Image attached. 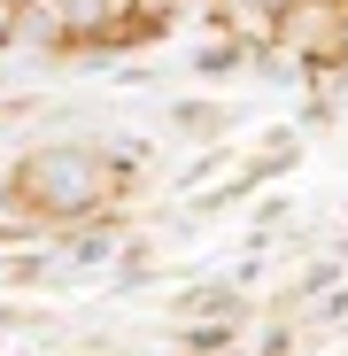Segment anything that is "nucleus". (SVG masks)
Wrapping results in <instances>:
<instances>
[{
  "instance_id": "1",
  "label": "nucleus",
  "mask_w": 348,
  "mask_h": 356,
  "mask_svg": "<svg viewBox=\"0 0 348 356\" xmlns=\"http://www.w3.org/2000/svg\"><path fill=\"white\" fill-rule=\"evenodd\" d=\"M8 186L24 194V209L47 232L85 225V217H108L116 202L132 194L124 178H116V163H108L101 140H39V147H24L8 163Z\"/></svg>"
},
{
  "instance_id": "2",
  "label": "nucleus",
  "mask_w": 348,
  "mask_h": 356,
  "mask_svg": "<svg viewBox=\"0 0 348 356\" xmlns=\"http://www.w3.org/2000/svg\"><path fill=\"white\" fill-rule=\"evenodd\" d=\"M271 47L295 54L310 78H325L333 63H348V16L333 8V0H286V8L271 16Z\"/></svg>"
},
{
  "instance_id": "3",
  "label": "nucleus",
  "mask_w": 348,
  "mask_h": 356,
  "mask_svg": "<svg viewBox=\"0 0 348 356\" xmlns=\"http://www.w3.org/2000/svg\"><path fill=\"white\" fill-rule=\"evenodd\" d=\"M116 256H124V225H116V209L54 232V279H101V271H116Z\"/></svg>"
},
{
  "instance_id": "4",
  "label": "nucleus",
  "mask_w": 348,
  "mask_h": 356,
  "mask_svg": "<svg viewBox=\"0 0 348 356\" xmlns=\"http://www.w3.org/2000/svg\"><path fill=\"white\" fill-rule=\"evenodd\" d=\"M194 78H240V70H256V47L248 39H232V31H209L201 47H194V63H186Z\"/></svg>"
},
{
  "instance_id": "5",
  "label": "nucleus",
  "mask_w": 348,
  "mask_h": 356,
  "mask_svg": "<svg viewBox=\"0 0 348 356\" xmlns=\"http://www.w3.org/2000/svg\"><path fill=\"white\" fill-rule=\"evenodd\" d=\"M340 271H348V248H333V256H310V264L295 271V286L279 294V310H302V302H317V294H333V286H340Z\"/></svg>"
},
{
  "instance_id": "6",
  "label": "nucleus",
  "mask_w": 348,
  "mask_h": 356,
  "mask_svg": "<svg viewBox=\"0 0 348 356\" xmlns=\"http://www.w3.org/2000/svg\"><path fill=\"white\" fill-rule=\"evenodd\" d=\"M163 124L170 132H194V140H217V132H232V108H217V101H170Z\"/></svg>"
},
{
  "instance_id": "7",
  "label": "nucleus",
  "mask_w": 348,
  "mask_h": 356,
  "mask_svg": "<svg viewBox=\"0 0 348 356\" xmlns=\"http://www.w3.org/2000/svg\"><path fill=\"white\" fill-rule=\"evenodd\" d=\"M232 341H240L232 318H186L179 325V356H232Z\"/></svg>"
},
{
  "instance_id": "8",
  "label": "nucleus",
  "mask_w": 348,
  "mask_h": 356,
  "mask_svg": "<svg viewBox=\"0 0 348 356\" xmlns=\"http://www.w3.org/2000/svg\"><path fill=\"white\" fill-rule=\"evenodd\" d=\"M256 356H302V333L286 325V318H271V325H263V341H256Z\"/></svg>"
},
{
  "instance_id": "9",
  "label": "nucleus",
  "mask_w": 348,
  "mask_h": 356,
  "mask_svg": "<svg viewBox=\"0 0 348 356\" xmlns=\"http://www.w3.org/2000/svg\"><path fill=\"white\" fill-rule=\"evenodd\" d=\"M317 333H348V294H317Z\"/></svg>"
},
{
  "instance_id": "10",
  "label": "nucleus",
  "mask_w": 348,
  "mask_h": 356,
  "mask_svg": "<svg viewBox=\"0 0 348 356\" xmlns=\"http://www.w3.org/2000/svg\"><path fill=\"white\" fill-rule=\"evenodd\" d=\"M256 8H263V16H279V8H286V0H256Z\"/></svg>"
},
{
  "instance_id": "11",
  "label": "nucleus",
  "mask_w": 348,
  "mask_h": 356,
  "mask_svg": "<svg viewBox=\"0 0 348 356\" xmlns=\"http://www.w3.org/2000/svg\"><path fill=\"white\" fill-rule=\"evenodd\" d=\"M333 8H340V16H348V0H333Z\"/></svg>"
},
{
  "instance_id": "12",
  "label": "nucleus",
  "mask_w": 348,
  "mask_h": 356,
  "mask_svg": "<svg viewBox=\"0 0 348 356\" xmlns=\"http://www.w3.org/2000/svg\"><path fill=\"white\" fill-rule=\"evenodd\" d=\"M0 54H8V47H0Z\"/></svg>"
}]
</instances>
